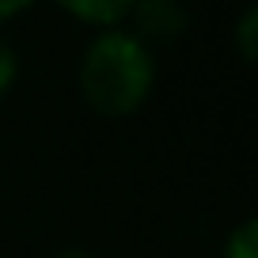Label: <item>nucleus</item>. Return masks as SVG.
<instances>
[{"instance_id":"nucleus-3","label":"nucleus","mask_w":258,"mask_h":258,"mask_svg":"<svg viewBox=\"0 0 258 258\" xmlns=\"http://www.w3.org/2000/svg\"><path fill=\"white\" fill-rule=\"evenodd\" d=\"M76 23L95 27V31H110V27H125L133 0H64L61 4Z\"/></svg>"},{"instance_id":"nucleus-8","label":"nucleus","mask_w":258,"mask_h":258,"mask_svg":"<svg viewBox=\"0 0 258 258\" xmlns=\"http://www.w3.org/2000/svg\"><path fill=\"white\" fill-rule=\"evenodd\" d=\"M53 258H99V254H91L88 247H64V250H57Z\"/></svg>"},{"instance_id":"nucleus-6","label":"nucleus","mask_w":258,"mask_h":258,"mask_svg":"<svg viewBox=\"0 0 258 258\" xmlns=\"http://www.w3.org/2000/svg\"><path fill=\"white\" fill-rule=\"evenodd\" d=\"M16 76H19V53H16V46L8 42V34L0 31V99L12 91Z\"/></svg>"},{"instance_id":"nucleus-7","label":"nucleus","mask_w":258,"mask_h":258,"mask_svg":"<svg viewBox=\"0 0 258 258\" xmlns=\"http://www.w3.org/2000/svg\"><path fill=\"white\" fill-rule=\"evenodd\" d=\"M19 12H27V4H23V0H4V4H0V23L16 19Z\"/></svg>"},{"instance_id":"nucleus-4","label":"nucleus","mask_w":258,"mask_h":258,"mask_svg":"<svg viewBox=\"0 0 258 258\" xmlns=\"http://www.w3.org/2000/svg\"><path fill=\"white\" fill-rule=\"evenodd\" d=\"M220 258H258V224L254 217H243L235 228H228L220 243Z\"/></svg>"},{"instance_id":"nucleus-1","label":"nucleus","mask_w":258,"mask_h":258,"mask_svg":"<svg viewBox=\"0 0 258 258\" xmlns=\"http://www.w3.org/2000/svg\"><path fill=\"white\" fill-rule=\"evenodd\" d=\"M84 103L103 118H125L141 110L156 88V53L129 27L95 31L76 64Z\"/></svg>"},{"instance_id":"nucleus-5","label":"nucleus","mask_w":258,"mask_h":258,"mask_svg":"<svg viewBox=\"0 0 258 258\" xmlns=\"http://www.w3.org/2000/svg\"><path fill=\"white\" fill-rule=\"evenodd\" d=\"M235 49H239L243 61L258 57V4H247L235 19Z\"/></svg>"},{"instance_id":"nucleus-2","label":"nucleus","mask_w":258,"mask_h":258,"mask_svg":"<svg viewBox=\"0 0 258 258\" xmlns=\"http://www.w3.org/2000/svg\"><path fill=\"white\" fill-rule=\"evenodd\" d=\"M190 23V12L178 4V0H133V12H129V31L137 34L141 42L152 46L156 38H178Z\"/></svg>"}]
</instances>
